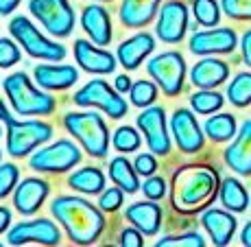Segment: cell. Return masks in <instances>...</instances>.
Wrapping results in <instances>:
<instances>
[{
  "instance_id": "obj_1",
  "label": "cell",
  "mask_w": 251,
  "mask_h": 247,
  "mask_svg": "<svg viewBox=\"0 0 251 247\" xmlns=\"http://www.w3.org/2000/svg\"><path fill=\"white\" fill-rule=\"evenodd\" d=\"M219 188L221 177L216 168L205 164H188L173 173L171 206L181 215H197L214 201Z\"/></svg>"
},
{
  "instance_id": "obj_2",
  "label": "cell",
  "mask_w": 251,
  "mask_h": 247,
  "mask_svg": "<svg viewBox=\"0 0 251 247\" xmlns=\"http://www.w3.org/2000/svg\"><path fill=\"white\" fill-rule=\"evenodd\" d=\"M50 215L55 221H59L66 230L68 239L75 245H92L96 243L105 230L103 210L96 208L83 197L61 195L50 203Z\"/></svg>"
},
{
  "instance_id": "obj_3",
  "label": "cell",
  "mask_w": 251,
  "mask_h": 247,
  "mask_svg": "<svg viewBox=\"0 0 251 247\" xmlns=\"http://www.w3.org/2000/svg\"><path fill=\"white\" fill-rule=\"evenodd\" d=\"M0 120L7 127V153L11 158H26L37 147L52 138V127L44 120H18L9 114L4 101L0 99Z\"/></svg>"
},
{
  "instance_id": "obj_4",
  "label": "cell",
  "mask_w": 251,
  "mask_h": 247,
  "mask_svg": "<svg viewBox=\"0 0 251 247\" xmlns=\"http://www.w3.org/2000/svg\"><path fill=\"white\" fill-rule=\"evenodd\" d=\"M2 90L13 112L20 116H50L55 112V99L44 88H35L26 72H13L2 81Z\"/></svg>"
},
{
  "instance_id": "obj_5",
  "label": "cell",
  "mask_w": 251,
  "mask_h": 247,
  "mask_svg": "<svg viewBox=\"0 0 251 247\" xmlns=\"http://www.w3.org/2000/svg\"><path fill=\"white\" fill-rule=\"evenodd\" d=\"M64 127L92 158H105L109 151V129L99 112H66Z\"/></svg>"
},
{
  "instance_id": "obj_6",
  "label": "cell",
  "mask_w": 251,
  "mask_h": 247,
  "mask_svg": "<svg viewBox=\"0 0 251 247\" xmlns=\"http://www.w3.org/2000/svg\"><path fill=\"white\" fill-rule=\"evenodd\" d=\"M9 33H11L13 40L33 59H42V61H64L66 59V46H61L59 42L48 40L46 35H42V31L26 16H13V20L9 22Z\"/></svg>"
},
{
  "instance_id": "obj_7",
  "label": "cell",
  "mask_w": 251,
  "mask_h": 247,
  "mask_svg": "<svg viewBox=\"0 0 251 247\" xmlns=\"http://www.w3.org/2000/svg\"><path fill=\"white\" fill-rule=\"evenodd\" d=\"M72 101H75V105H79V108L100 110L105 116H109V118H114V120L125 118L129 112V105H127V101L120 96V92L112 88V85L103 79L88 81L81 90H76Z\"/></svg>"
},
{
  "instance_id": "obj_8",
  "label": "cell",
  "mask_w": 251,
  "mask_h": 247,
  "mask_svg": "<svg viewBox=\"0 0 251 247\" xmlns=\"http://www.w3.org/2000/svg\"><path fill=\"white\" fill-rule=\"evenodd\" d=\"M83 158V151L72 140H55L28 158V166L37 173H68Z\"/></svg>"
},
{
  "instance_id": "obj_9",
  "label": "cell",
  "mask_w": 251,
  "mask_h": 247,
  "mask_svg": "<svg viewBox=\"0 0 251 247\" xmlns=\"http://www.w3.org/2000/svg\"><path fill=\"white\" fill-rule=\"evenodd\" d=\"M28 11L52 37H68L75 31L70 0H28Z\"/></svg>"
},
{
  "instance_id": "obj_10",
  "label": "cell",
  "mask_w": 251,
  "mask_h": 247,
  "mask_svg": "<svg viewBox=\"0 0 251 247\" xmlns=\"http://www.w3.org/2000/svg\"><path fill=\"white\" fill-rule=\"evenodd\" d=\"M147 72L153 77L157 85L166 96H177L183 90L186 79V61L183 55L177 51H166L151 57L147 64Z\"/></svg>"
},
{
  "instance_id": "obj_11",
  "label": "cell",
  "mask_w": 251,
  "mask_h": 247,
  "mask_svg": "<svg viewBox=\"0 0 251 247\" xmlns=\"http://www.w3.org/2000/svg\"><path fill=\"white\" fill-rule=\"evenodd\" d=\"M136 125L142 132L149 149L155 156H166L171 151V136H168V123L164 108H160V105L144 108V112L136 118Z\"/></svg>"
},
{
  "instance_id": "obj_12",
  "label": "cell",
  "mask_w": 251,
  "mask_h": 247,
  "mask_svg": "<svg viewBox=\"0 0 251 247\" xmlns=\"http://www.w3.org/2000/svg\"><path fill=\"white\" fill-rule=\"evenodd\" d=\"M7 243L9 245H59L61 243V232L55 221H48L44 217L33 221H20L7 232Z\"/></svg>"
},
{
  "instance_id": "obj_13",
  "label": "cell",
  "mask_w": 251,
  "mask_h": 247,
  "mask_svg": "<svg viewBox=\"0 0 251 247\" xmlns=\"http://www.w3.org/2000/svg\"><path fill=\"white\" fill-rule=\"evenodd\" d=\"M188 31V7L181 0H168L157 13L155 35L164 44H179Z\"/></svg>"
},
{
  "instance_id": "obj_14",
  "label": "cell",
  "mask_w": 251,
  "mask_h": 247,
  "mask_svg": "<svg viewBox=\"0 0 251 247\" xmlns=\"http://www.w3.org/2000/svg\"><path fill=\"white\" fill-rule=\"evenodd\" d=\"M171 132L175 138V144L183 153H197L203 149V132H201L199 123H197L195 114L186 108L175 110L171 116Z\"/></svg>"
},
{
  "instance_id": "obj_15",
  "label": "cell",
  "mask_w": 251,
  "mask_h": 247,
  "mask_svg": "<svg viewBox=\"0 0 251 247\" xmlns=\"http://www.w3.org/2000/svg\"><path fill=\"white\" fill-rule=\"evenodd\" d=\"M50 195V184L42 177H26L13 191V206L24 217H31L44 206Z\"/></svg>"
},
{
  "instance_id": "obj_16",
  "label": "cell",
  "mask_w": 251,
  "mask_h": 247,
  "mask_svg": "<svg viewBox=\"0 0 251 247\" xmlns=\"http://www.w3.org/2000/svg\"><path fill=\"white\" fill-rule=\"evenodd\" d=\"M75 59L76 64L90 75H112L116 70V57L105 48H99V44L88 40L75 42Z\"/></svg>"
},
{
  "instance_id": "obj_17",
  "label": "cell",
  "mask_w": 251,
  "mask_h": 247,
  "mask_svg": "<svg viewBox=\"0 0 251 247\" xmlns=\"http://www.w3.org/2000/svg\"><path fill=\"white\" fill-rule=\"evenodd\" d=\"M234 28H210V31H199L190 37V53L195 55H225L236 48Z\"/></svg>"
},
{
  "instance_id": "obj_18",
  "label": "cell",
  "mask_w": 251,
  "mask_h": 247,
  "mask_svg": "<svg viewBox=\"0 0 251 247\" xmlns=\"http://www.w3.org/2000/svg\"><path fill=\"white\" fill-rule=\"evenodd\" d=\"M33 79L44 90H68L79 81V70L70 64H37Z\"/></svg>"
},
{
  "instance_id": "obj_19",
  "label": "cell",
  "mask_w": 251,
  "mask_h": 247,
  "mask_svg": "<svg viewBox=\"0 0 251 247\" xmlns=\"http://www.w3.org/2000/svg\"><path fill=\"white\" fill-rule=\"evenodd\" d=\"M81 28L94 44L107 46L112 42V20L103 4L92 2L81 11Z\"/></svg>"
},
{
  "instance_id": "obj_20",
  "label": "cell",
  "mask_w": 251,
  "mask_h": 247,
  "mask_svg": "<svg viewBox=\"0 0 251 247\" xmlns=\"http://www.w3.org/2000/svg\"><path fill=\"white\" fill-rule=\"evenodd\" d=\"M225 164L238 175H251V118L240 125L236 140L225 149Z\"/></svg>"
},
{
  "instance_id": "obj_21",
  "label": "cell",
  "mask_w": 251,
  "mask_h": 247,
  "mask_svg": "<svg viewBox=\"0 0 251 247\" xmlns=\"http://www.w3.org/2000/svg\"><path fill=\"white\" fill-rule=\"evenodd\" d=\"M153 51H155V37L147 31H140L118 46V61L125 70H136Z\"/></svg>"
},
{
  "instance_id": "obj_22",
  "label": "cell",
  "mask_w": 251,
  "mask_h": 247,
  "mask_svg": "<svg viewBox=\"0 0 251 247\" xmlns=\"http://www.w3.org/2000/svg\"><path fill=\"white\" fill-rule=\"evenodd\" d=\"M162 0H120L118 18L123 27L142 28L153 22V18L160 13Z\"/></svg>"
},
{
  "instance_id": "obj_23",
  "label": "cell",
  "mask_w": 251,
  "mask_h": 247,
  "mask_svg": "<svg viewBox=\"0 0 251 247\" xmlns=\"http://www.w3.org/2000/svg\"><path fill=\"white\" fill-rule=\"evenodd\" d=\"M125 219L144 236H155L162 227V208L153 201H136L125 210Z\"/></svg>"
},
{
  "instance_id": "obj_24",
  "label": "cell",
  "mask_w": 251,
  "mask_h": 247,
  "mask_svg": "<svg viewBox=\"0 0 251 247\" xmlns=\"http://www.w3.org/2000/svg\"><path fill=\"white\" fill-rule=\"evenodd\" d=\"M227 77H229V66L221 59H212V57L199 59L190 70V81L201 90L216 88V85L225 83Z\"/></svg>"
},
{
  "instance_id": "obj_25",
  "label": "cell",
  "mask_w": 251,
  "mask_h": 247,
  "mask_svg": "<svg viewBox=\"0 0 251 247\" xmlns=\"http://www.w3.org/2000/svg\"><path fill=\"white\" fill-rule=\"evenodd\" d=\"M201 225L205 227V232L210 234L212 243L223 247L229 245L231 236L236 232V219L225 210H219V208H210L201 215Z\"/></svg>"
},
{
  "instance_id": "obj_26",
  "label": "cell",
  "mask_w": 251,
  "mask_h": 247,
  "mask_svg": "<svg viewBox=\"0 0 251 247\" xmlns=\"http://www.w3.org/2000/svg\"><path fill=\"white\" fill-rule=\"evenodd\" d=\"M68 186L83 195H100L105 191V175L99 166L76 168L75 173L68 175Z\"/></svg>"
},
{
  "instance_id": "obj_27",
  "label": "cell",
  "mask_w": 251,
  "mask_h": 247,
  "mask_svg": "<svg viewBox=\"0 0 251 247\" xmlns=\"http://www.w3.org/2000/svg\"><path fill=\"white\" fill-rule=\"evenodd\" d=\"M140 173L136 171L133 162H129L125 156H116L112 162H109V177L116 186H120L125 192H136L140 191V180H138Z\"/></svg>"
},
{
  "instance_id": "obj_28",
  "label": "cell",
  "mask_w": 251,
  "mask_h": 247,
  "mask_svg": "<svg viewBox=\"0 0 251 247\" xmlns=\"http://www.w3.org/2000/svg\"><path fill=\"white\" fill-rule=\"evenodd\" d=\"M219 197H221V203L231 212H245L249 206L247 191H245V186L236 180V177H225V180L221 182Z\"/></svg>"
},
{
  "instance_id": "obj_29",
  "label": "cell",
  "mask_w": 251,
  "mask_h": 247,
  "mask_svg": "<svg viewBox=\"0 0 251 247\" xmlns=\"http://www.w3.org/2000/svg\"><path fill=\"white\" fill-rule=\"evenodd\" d=\"M203 132L214 142H227L236 136V118L231 114L210 116L203 125Z\"/></svg>"
},
{
  "instance_id": "obj_30",
  "label": "cell",
  "mask_w": 251,
  "mask_h": 247,
  "mask_svg": "<svg viewBox=\"0 0 251 247\" xmlns=\"http://www.w3.org/2000/svg\"><path fill=\"white\" fill-rule=\"evenodd\" d=\"M227 101L236 108H247L251 103V72H240L227 85Z\"/></svg>"
},
{
  "instance_id": "obj_31",
  "label": "cell",
  "mask_w": 251,
  "mask_h": 247,
  "mask_svg": "<svg viewBox=\"0 0 251 247\" xmlns=\"http://www.w3.org/2000/svg\"><path fill=\"white\" fill-rule=\"evenodd\" d=\"M142 132H138L136 127H129V125H123V127H118L112 136V144L116 151L120 153H133L140 149V144H142Z\"/></svg>"
},
{
  "instance_id": "obj_32",
  "label": "cell",
  "mask_w": 251,
  "mask_h": 247,
  "mask_svg": "<svg viewBox=\"0 0 251 247\" xmlns=\"http://www.w3.org/2000/svg\"><path fill=\"white\" fill-rule=\"evenodd\" d=\"M225 99L219 94V92H212V90H201L195 92L190 96V105L197 114H212V112H219L223 108Z\"/></svg>"
},
{
  "instance_id": "obj_33",
  "label": "cell",
  "mask_w": 251,
  "mask_h": 247,
  "mask_svg": "<svg viewBox=\"0 0 251 247\" xmlns=\"http://www.w3.org/2000/svg\"><path fill=\"white\" fill-rule=\"evenodd\" d=\"M129 99H131V103L136 108H149L157 99V83L147 79H138L129 90Z\"/></svg>"
},
{
  "instance_id": "obj_34",
  "label": "cell",
  "mask_w": 251,
  "mask_h": 247,
  "mask_svg": "<svg viewBox=\"0 0 251 247\" xmlns=\"http://www.w3.org/2000/svg\"><path fill=\"white\" fill-rule=\"evenodd\" d=\"M192 13L201 27H216L221 20V9L216 0H192Z\"/></svg>"
},
{
  "instance_id": "obj_35",
  "label": "cell",
  "mask_w": 251,
  "mask_h": 247,
  "mask_svg": "<svg viewBox=\"0 0 251 247\" xmlns=\"http://www.w3.org/2000/svg\"><path fill=\"white\" fill-rule=\"evenodd\" d=\"M18 184H20V168L11 162L0 164V199L11 195Z\"/></svg>"
},
{
  "instance_id": "obj_36",
  "label": "cell",
  "mask_w": 251,
  "mask_h": 247,
  "mask_svg": "<svg viewBox=\"0 0 251 247\" xmlns=\"http://www.w3.org/2000/svg\"><path fill=\"white\" fill-rule=\"evenodd\" d=\"M22 53L20 44L11 37H0V68H11L16 64H20Z\"/></svg>"
},
{
  "instance_id": "obj_37",
  "label": "cell",
  "mask_w": 251,
  "mask_h": 247,
  "mask_svg": "<svg viewBox=\"0 0 251 247\" xmlns=\"http://www.w3.org/2000/svg\"><path fill=\"white\" fill-rule=\"evenodd\" d=\"M157 247H203L205 241L201 239V234L190 232V234H181V236H166L160 239L155 243Z\"/></svg>"
},
{
  "instance_id": "obj_38",
  "label": "cell",
  "mask_w": 251,
  "mask_h": 247,
  "mask_svg": "<svg viewBox=\"0 0 251 247\" xmlns=\"http://www.w3.org/2000/svg\"><path fill=\"white\" fill-rule=\"evenodd\" d=\"M225 16L234 20H251V0H221Z\"/></svg>"
},
{
  "instance_id": "obj_39",
  "label": "cell",
  "mask_w": 251,
  "mask_h": 247,
  "mask_svg": "<svg viewBox=\"0 0 251 247\" xmlns=\"http://www.w3.org/2000/svg\"><path fill=\"white\" fill-rule=\"evenodd\" d=\"M123 188L120 186H112V188H105L99 197V208L103 212H116L120 206H123Z\"/></svg>"
},
{
  "instance_id": "obj_40",
  "label": "cell",
  "mask_w": 251,
  "mask_h": 247,
  "mask_svg": "<svg viewBox=\"0 0 251 247\" xmlns=\"http://www.w3.org/2000/svg\"><path fill=\"white\" fill-rule=\"evenodd\" d=\"M166 182L162 180V177H155V175H149L147 182L142 184V192L149 197V199L153 201H160L164 195H166Z\"/></svg>"
},
{
  "instance_id": "obj_41",
  "label": "cell",
  "mask_w": 251,
  "mask_h": 247,
  "mask_svg": "<svg viewBox=\"0 0 251 247\" xmlns=\"http://www.w3.org/2000/svg\"><path fill=\"white\" fill-rule=\"evenodd\" d=\"M136 171L140 175H153L157 168V160H155V153H138L136 156V162H133Z\"/></svg>"
},
{
  "instance_id": "obj_42",
  "label": "cell",
  "mask_w": 251,
  "mask_h": 247,
  "mask_svg": "<svg viewBox=\"0 0 251 247\" xmlns=\"http://www.w3.org/2000/svg\"><path fill=\"white\" fill-rule=\"evenodd\" d=\"M118 243L123 245V247H142L144 245L142 232H140L138 227H125V230L120 232Z\"/></svg>"
},
{
  "instance_id": "obj_43",
  "label": "cell",
  "mask_w": 251,
  "mask_h": 247,
  "mask_svg": "<svg viewBox=\"0 0 251 247\" xmlns=\"http://www.w3.org/2000/svg\"><path fill=\"white\" fill-rule=\"evenodd\" d=\"M240 51H243V59H245V64L251 68V31H245L243 40H240Z\"/></svg>"
},
{
  "instance_id": "obj_44",
  "label": "cell",
  "mask_w": 251,
  "mask_h": 247,
  "mask_svg": "<svg viewBox=\"0 0 251 247\" xmlns=\"http://www.w3.org/2000/svg\"><path fill=\"white\" fill-rule=\"evenodd\" d=\"M131 79H129V77L127 75H118V77H116V79H114V88L116 90H118L120 92V94H125V92H129V90H131Z\"/></svg>"
},
{
  "instance_id": "obj_45",
  "label": "cell",
  "mask_w": 251,
  "mask_h": 247,
  "mask_svg": "<svg viewBox=\"0 0 251 247\" xmlns=\"http://www.w3.org/2000/svg\"><path fill=\"white\" fill-rule=\"evenodd\" d=\"M9 225H11V210L0 206V234L9 232Z\"/></svg>"
},
{
  "instance_id": "obj_46",
  "label": "cell",
  "mask_w": 251,
  "mask_h": 247,
  "mask_svg": "<svg viewBox=\"0 0 251 247\" xmlns=\"http://www.w3.org/2000/svg\"><path fill=\"white\" fill-rule=\"evenodd\" d=\"M20 2L22 0H0V16H9V13H13Z\"/></svg>"
},
{
  "instance_id": "obj_47",
  "label": "cell",
  "mask_w": 251,
  "mask_h": 247,
  "mask_svg": "<svg viewBox=\"0 0 251 247\" xmlns=\"http://www.w3.org/2000/svg\"><path fill=\"white\" fill-rule=\"evenodd\" d=\"M240 243L251 247V221H249V223H245L243 232H240Z\"/></svg>"
},
{
  "instance_id": "obj_48",
  "label": "cell",
  "mask_w": 251,
  "mask_h": 247,
  "mask_svg": "<svg viewBox=\"0 0 251 247\" xmlns=\"http://www.w3.org/2000/svg\"><path fill=\"white\" fill-rule=\"evenodd\" d=\"M94 2H109V0H94Z\"/></svg>"
},
{
  "instance_id": "obj_49",
  "label": "cell",
  "mask_w": 251,
  "mask_h": 247,
  "mask_svg": "<svg viewBox=\"0 0 251 247\" xmlns=\"http://www.w3.org/2000/svg\"><path fill=\"white\" fill-rule=\"evenodd\" d=\"M0 158H2V151H0Z\"/></svg>"
},
{
  "instance_id": "obj_50",
  "label": "cell",
  "mask_w": 251,
  "mask_h": 247,
  "mask_svg": "<svg viewBox=\"0 0 251 247\" xmlns=\"http://www.w3.org/2000/svg\"><path fill=\"white\" fill-rule=\"evenodd\" d=\"M0 136H2V129H0Z\"/></svg>"
}]
</instances>
